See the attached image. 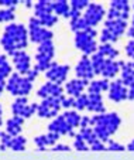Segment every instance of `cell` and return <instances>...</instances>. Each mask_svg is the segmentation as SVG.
Here are the masks:
<instances>
[{
  "instance_id": "23",
  "label": "cell",
  "mask_w": 134,
  "mask_h": 160,
  "mask_svg": "<svg viewBox=\"0 0 134 160\" xmlns=\"http://www.w3.org/2000/svg\"><path fill=\"white\" fill-rule=\"evenodd\" d=\"M109 79H99V81H92L88 85L89 94H100L103 91L109 89Z\"/></svg>"
},
{
  "instance_id": "15",
  "label": "cell",
  "mask_w": 134,
  "mask_h": 160,
  "mask_svg": "<svg viewBox=\"0 0 134 160\" xmlns=\"http://www.w3.org/2000/svg\"><path fill=\"white\" fill-rule=\"evenodd\" d=\"M37 95L42 99H45V98H58L61 95H64V88L61 85L54 84V82H47L37 91Z\"/></svg>"
},
{
  "instance_id": "44",
  "label": "cell",
  "mask_w": 134,
  "mask_h": 160,
  "mask_svg": "<svg viewBox=\"0 0 134 160\" xmlns=\"http://www.w3.org/2000/svg\"><path fill=\"white\" fill-rule=\"evenodd\" d=\"M131 26H134V17H133V24H131Z\"/></svg>"
},
{
  "instance_id": "45",
  "label": "cell",
  "mask_w": 134,
  "mask_h": 160,
  "mask_svg": "<svg viewBox=\"0 0 134 160\" xmlns=\"http://www.w3.org/2000/svg\"><path fill=\"white\" fill-rule=\"evenodd\" d=\"M133 7H134V4H133Z\"/></svg>"
},
{
  "instance_id": "37",
  "label": "cell",
  "mask_w": 134,
  "mask_h": 160,
  "mask_svg": "<svg viewBox=\"0 0 134 160\" xmlns=\"http://www.w3.org/2000/svg\"><path fill=\"white\" fill-rule=\"evenodd\" d=\"M52 150H71V148L66 145H55L52 148Z\"/></svg>"
},
{
  "instance_id": "41",
  "label": "cell",
  "mask_w": 134,
  "mask_h": 160,
  "mask_svg": "<svg viewBox=\"0 0 134 160\" xmlns=\"http://www.w3.org/2000/svg\"><path fill=\"white\" fill-rule=\"evenodd\" d=\"M128 149H131V150H133V149H134V140L130 143V145H128Z\"/></svg>"
},
{
  "instance_id": "20",
  "label": "cell",
  "mask_w": 134,
  "mask_h": 160,
  "mask_svg": "<svg viewBox=\"0 0 134 160\" xmlns=\"http://www.w3.org/2000/svg\"><path fill=\"white\" fill-rule=\"evenodd\" d=\"M86 109H89V111H92V112H96V113H102V112H104L102 95L100 94H89L88 95Z\"/></svg>"
},
{
  "instance_id": "11",
  "label": "cell",
  "mask_w": 134,
  "mask_h": 160,
  "mask_svg": "<svg viewBox=\"0 0 134 160\" xmlns=\"http://www.w3.org/2000/svg\"><path fill=\"white\" fill-rule=\"evenodd\" d=\"M48 130H50V132H54V133H58L60 136L65 135V136L75 138V135H76V133L74 132V128H71L68 123H66L65 118H64L62 115L54 118V121L51 122L50 126H48Z\"/></svg>"
},
{
  "instance_id": "4",
  "label": "cell",
  "mask_w": 134,
  "mask_h": 160,
  "mask_svg": "<svg viewBox=\"0 0 134 160\" xmlns=\"http://www.w3.org/2000/svg\"><path fill=\"white\" fill-rule=\"evenodd\" d=\"M6 89L12 95L16 97H27L33 89V82H30L26 77L20 75L17 72H13L6 79Z\"/></svg>"
},
{
  "instance_id": "12",
  "label": "cell",
  "mask_w": 134,
  "mask_h": 160,
  "mask_svg": "<svg viewBox=\"0 0 134 160\" xmlns=\"http://www.w3.org/2000/svg\"><path fill=\"white\" fill-rule=\"evenodd\" d=\"M12 57H13V64H14V67H16L17 74L24 77L31 70L30 55L27 54L26 51H16L14 54H12Z\"/></svg>"
},
{
  "instance_id": "16",
  "label": "cell",
  "mask_w": 134,
  "mask_h": 160,
  "mask_svg": "<svg viewBox=\"0 0 134 160\" xmlns=\"http://www.w3.org/2000/svg\"><path fill=\"white\" fill-rule=\"evenodd\" d=\"M89 85V81H85V79H79V78H75L72 81L66 82L65 85V91L68 92L69 97L72 98H78L82 92H84L85 88H88Z\"/></svg>"
},
{
  "instance_id": "24",
  "label": "cell",
  "mask_w": 134,
  "mask_h": 160,
  "mask_svg": "<svg viewBox=\"0 0 134 160\" xmlns=\"http://www.w3.org/2000/svg\"><path fill=\"white\" fill-rule=\"evenodd\" d=\"M62 116L65 118L66 123H68L71 128H78L80 125V119H82V116H80L76 111H71V109H68Z\"/></svg>"
},
{
  "instance_id": "13",
  "label": "cell",
  "mask_w": 134,
  "mask_h": 160,
  "mask_svg": "<svg viewBox=\"0 0 134 160\" xmlns=\"http://www.w3.org/2000/svg\"><path fill=\"white\" fill-rule=\"evenodd\" d=\"M75 72H76V77L79 79H85V81H89V82L95 77L92 62H90V58L88 55H84L80 58V61L78 62L76 68H75Z\"/></svg>"
},
{
  "instance_id": "8",
  "label": "cell",
  "mask_w": 134,
  "mask_h": 160,
  "mask_svg": "<svg viewBox=\"0 0 134 160\" xmlns=\"http://www.w3.org/2000/svg\"><path fill=\"white\" fill-rule=\"evenodd\" d=\"M38 109V103H28L27 97H18L12 103V112L14 116H20L23 119L31 118Z\"/></svg>"
},
{
  "instance_id": "25",
  "label": "cell",
  "mask_w": 134,
  "mask_h": 160,
  "mask_svg": "<svg viewBox=\"0 0 134 160\" xmlns=\"http://www.w3.org/2000/svg\"><path fill=\"white\" fill-rule=\"evenodd\" d=\"M98 52L100 55H103L104 58H110V60H113L114 57L119 55V51L114 50L112 47V44H102L100 47H98Z\"/></svg>"
},
{
  "instance_id": "31",
  "label": "cell",
  "mask_w": 134,
  "mask_h": 160,
  "mask_svg": "<svg viewBox=\"0 0 134 160\" xmlns=\"http://www.w3.org/2000/svg\"><path fill=\"white\" fill-rule=\"evenodd\" d=\"M110 7L112 9L119 10V12H122V13H128V10H130L128 2H126V0H116V2H112Z\"/></svg>"
},
{
  "instance_id": "5",
  "label": "cell",
  "mask_w": 134,
  "mask_h": 160,
  "mask_svg": "<svg viewBox=\"0 0 134 160\" xmlns=\"http://www.w3.org/2000/svg\"><path fill=\"white\" fill-rule=\"evenodd\" d=\"M55 55V47H54L52 41H45L42 44H38L36 54V65L33 67V70L40 72V71H47L51 67L52 58Z\"/></svg>"
},
{
  "instance_id": "1",
  "label": "cell",
  "mask_w": 134,
  "mask_h": 160,
  "mask_svg": "<svg viewBox=\"0 0 134 160\" xmlns=\"http://www.w3.org/2000/svg\"><path fill=\"white\" fill-rule=\"evenodd\" d=\"M0 44L3 45L7 54H14L16 51H23L28 44V31L23 24L10 23L4 28L3 37L0 40Z\"/></svg>"
},
{
  "instance_id": "6",
  "label": "cell",
  "mask_w": 134,
  "mask_h": 160,
  "mask_svg": "<svg viewBox=\"0 0 134 160\" xmlns=\"http://www.w3.org/2000/svg\"><path fill=\"white\" fill-rule=\"evenodd\" d=\"M28 40L37 44H42L45 41H52V31L48 30V28L42 27L40 20L37 17H31L28 21Z\"/></svg>"
},
{
  "instance_id": "14",
  "label": "cell",
  "mask_w": 134,
  "mask_h": 160,
  "mask_svg": "<svg viewBox=\"0 0 134 160\" xmlns=\"http://www.w3.org/2000/svg\"><path fill=\"white\" fill-rule=\"evenodd\" d=\"M127 97H128V89H127V87L123 85V82L120 79H117V81L112 82L109 85V98L112 101L120 102V101L127 99Z\"/></svg>"
},
{
  "instance_id": "42",
  "label": "cell",
  "mask_w": 134,
  "mask_h": 160,
  "mask_svg": "<svg viewBox=\"0 0 134 160\" xmlns=\"http://www.w3.org/2000/svg\"><path fill=\"white\" fill-rule=\"evenodd\" d=\"M2 125H3V121H2V116H0V128H2Z\"/></svg>"
},
{
  "instance_id": "28",
  "label": "cell",
  "mask_w": 134,
  "mask_h": 160,
  "mask_svg": "<svg viewBox=\"0 0 134 160\" xmlns=\"http://www.w3.org/2000/svg\"><path fill=\"white\" fill-rule=\"evenodd\" d=\"M24 146H26V138L20 135L12 138V140L9 143V148H12L13 150H23Z\"/></svg>"
},
{
  "instance_id": "30",
  "label": "cell",
  "mask_w": 134,
  "mask_h": 160,
  "mask_svg": "<svg viewBox=\"0 0 134 160\" xmlns=\"http://www.w3.org/2000/svg\"><path fill=\"white\" fill-rule=\"evenodd\" d=\"M88 106V95L86 94H80L78 98H75V111H84V109H86Z\"/></svg>"
},
{
  "instance_id": "33",
  "label": "cell",
  "mask_w": 134,
  "mask_h": 160,
  "mask_svg": "<svg viewBox=\"0 0 134 160\" xmlns=\"http://www.w3.org/2000/svg\"><path fill=\"white\" fill-rule=\"evenodd\" d=\"M75 148H76L78 150H88L86 142L80 138L79 133H76V135H75Z\"/></svg>"
},
{
  "instance_id": "26",
  "label": "cell",
  "mask_w": 134,
  "mask_h": 160,
  "mask_svg": "<svg viewBox=\"0 0 134 160\" xmlns=\"http://www.w3.org/2000/svg\"><path fill=\"white\" fill-rule=\"evenodd\" d=\"M89 28V26L86 24V21L84 20V17H76V18H71V30L74 33H79V31H85Z\"/></svg>"
},
{
  "instance_id": "22",
  "label": "cell",
  "mask_w": 134,
  "mask_h": 160,
  "mask_svg": "<svg viewBox=\"0 0 134 160\" xmlns=\"http://www.w3.org/2000/svg\"><path fill=\"white\" fill-rule=\"evenodd\" d=\"M69 12H71V6L65 0H58V2H52V13L55 16H62L65 18H69Z\"/></svg>"
},
{
  "instance_id": "39",
  "label": "cell",
  "mask_w": 134,
  "mask_h": 160,
  "mask_svg": "<svg viewBox=\"0 0 134 160\" xmlns=\"http://www.w3.org/2000/svg\"><path fill=\"white\" fill-rule=\"evenodd\" d=\"M9 61H7V57L6 55H0V67L4 65V64H7Z\"/></svg>"
},
{
  "instance_id": "17",
  "label": "cell",
  "mask_w": 134,
  "mask_h": 160,
  "mask_svg": "<svg viewBox=\"0 0 134 160\" xmlns=\"http://www.w3.org/2000/svg\"><path fill=\"white\" fill-rule=\"evenodd\" d=\"M61 136L58 133H54V132H48L45 135H40L37 138H34V143L38 146L40 150H44L47 146H51V145H55L58 142Z\"/></svg>"
},
{
  "instance_id": "10",
  "label": "cell",
  "mask_w": 134,
  "mask_h": 160,
  "mask_svg": "<svg viewBox=\"0 0 134 160\" xmlns=\"http://www.w3.org/2000/svg\"><path fill=\"white\" fill-rule=\"evenodd\" d=\"M69 72V65H61L57 62H51V67L45 71V75L50 79V82H54L57 85H61L66 81V77Z\"/></svg>"
},
{
  "instance_id": "29",
  "label": "cell",
  "mask_w": 134,
  "mask_h": 160,
  "mask_svg": "<svg viewBox=\"0 0 134 160\" xmlns=\"http://www.w3.org/2000/svg\"><path fill=\"white\" fill-rule=\"evenodd\" d=\"M69 6H71V9L75 10V12L82 13L89 6V2H88V0H72V2H69Z\"/></svg>"
},
{
  "instance_id": "9",
  "label": "cell",
  "mask_w": 134,
  "mask_h": 160,
  "mask_svg": "<svg viewBox=\"0 0 134 160\" xmlns=\"http://www.w3.org/2000/svg\"><path fill=\"white\" fill-rule=\"evenodd\" d=\"M104 14H106V12H104L103 6L96 4V3H89V6L86 7L85 14L82 16V17H84V20L86 21V24L93 28L96 24H99V23L103 20Z\"/></svg>"
},
{
  "instance_id": "21",
  "label": "cell",
  "mask_w": 134,
  "mask_h": 160,
  "mask_svg": "<svg viewBox=\"0 0 134 160\" xmlns=\"http://www.w3.org/2000/svg\"><path fill=\"white\" fill-rule=\"evenodd\" d=\"M33 9H34V17H37V18L45 14H51L52 13V2L40 0V2L33 4Z\"/></svg>"
},
{
  "instance_id": "7",
  "label": "cell",
  "mask_w": 134,
  "mask_h": 160,
  "mask_svg": "<svg viewBox=\"0 0 134 160\" xmlns=\"http://www.w3.org/2000/svg\"><path fill=\"white\" fill-rule=\"evenodd\" d=\"M64 97L65 95H61L58 98H45V99H42V102L38 103L37 115L40 118H55L58 115L60 109L62 108L61 102H62Z\"/></svg>"
},
{
  "instance_id": "19",
  "label": "cell",
  "mask_w": 134,
  "mask_h": 160,
  "mask_svg": "<svg viewBox=\"0 0 134 160\" xmlns=\"http://www.w3.org/2000/svg\"><path fill=\"white\" fill-rule=\"evenodd\" d=\"M23 123H24L23 118H20V116H13V118H10L9 121L6 122V132L9 133L12 138L18 136L21 129H23Z\"/></svg>"
},
{
  "instance_id": "43",
  "label": "cell",
  "mask_w": 134,
  "mask_h": 160,
  "mask_svg": "<svg viewBox=\"0 0 134 160\" xmlns=\"http://www.w3.org/2000/svg\"><path fill=\"white\" fill-rule=\"evenodd\" d=\"M2 112H3V109H2V105H0V116H2Z\"/></svg>"
},
{
  "instance_id": "40",
  "label": "cell",
  "mask_w": 134,
  "mask_h": 160,
  "mask_svg": "<svg viewBox=\"0 0 134 160\" xmlns=\"http://www.w3.org/2000/svg\"><path fill=\"white\" fill-rule=\"evenodd\" d=\"M24 3H26L27 7H33V2H30V0H27V2H24Z\"/></svg>"
},
{
  "instance_id": "3",
  "label": "cell",
  "mask_w": 134,
  "mask_h": 160,
  "mask_svg": "<svg viewBox=\"0 0 134 160\" xmlns=\"http://www.w3.org/2000/svg\"><path fill=\"white\" fill-rule=\"evenodd\" d=\"M98 36L95 28L89 27L85 31L75 33V45L76 48L84 52V55H92L98 51V44L95 41V37Z\"/></svg>"
},
{
  "instance_id": "34",
  "label": "cell",
  "mask_w": 134,
  "mask_h": 160,
  "mask_svg": "<svg viewBox=\"0 0 134 160\" xmlns=\"http://www.w3.org/2000/svg\"><path fill=\"white\" fill-rule=\"evenodd\" d=\"M74 105H75V98H72V97H64L62 102H61V106L65 109L74 108Z\"/></svg>"
},
{
  "instance_id": "2",
  "label": "cell",
  "mask_w": 134,
  "mask_h": 160,
  "mask_svg": "<svg viewBox=\"0 0 134 160\" xmlns=\"http://www.w3.org/2000/svg\"><path fill=\"white\" fill-rule=\"evenodd\" d=\"M120 125V118L117 113H98L89 119V128H92L99 140H109Z\"/></svg>"
},
{
  "instance_id": "35",
  "label": "cell",
  "mask_w": 134,
  "mask_h": 160,
  "mask_svg": "<svg viewBox=\"0 0 134 160\" xmlns=\"http://www.w3.org/2000/svg\"><path fill=\"white\" fill-rule=\"evenodd\" d=\"M18 3V0H0V6H3L4 9H14Z\"/></svg>"
},
{
  "instance_id": "27",
  "label": "cell",
  "mask_w": 134,
  "mask_h": 160,
  "mask_svg": "<svg viewBox=\"0 0 134 160\" xmlns=\"http://www.w3.org/2000/svg\"><path fill=\"white\" fill-rule=\"evenodd\" d=\"M38 20H40V23H41L42 27L50 28V27H52V26L58 21V17L54 14V13H51V14H45V16L38 17Z\"/></svg>"
},
{
  "instance_id": "36",
  "label": "cell",
  "mask_w": 134,
  "mask_h": 160,
  "mask_svg": "<svg viewBox=\"0 0 134 160\" xmlns=\"http://www.w3.org/2000/svg\"><path fill=\"white\" fill-rule=\"evenodd\" d=\"M128 87H130V88H128V97L127 98H128V99H134V81L131 82Z\"/></svg>"
},
{
  "instance_id": "18",
  "label": "cell",
  "mask_w": 134,
  "mask_h": 160,
  "mask_svg": "<svg viewBox=\"0 0 134 160\" xmlns=\"http://www.w3.org/2000/svg\"><path fill=\"white\" fill-rule=\"evenodd\" d=\"M119 67H122V62H117L114 60H110V58H106L103 62V67H102L100 74L104 75V79L113 78L117 72H119Z\"/></svg>"
},
{
  "instance_id": "38",
  "label": "cell",
  "mask_w": 134,
  "mask_h": 160,
  "mask_svg": "<svg viewBox=\"0 0 134 160\" xmlns=\"http://www.w3.org/2000/svg\"><path fill=\"white\" fill-rule=\"evenodd\" d=\"M109 149H119V150H123V146L122 145H119V143H114V142H110L109 143Z\"/></svg>"
},
{
  "instance_id": "32",
  "label": "cell",
  "mask_w": 134,
  "mask_h": 160,
  "mask_svg": "<svg viewBox=\"0 0 134 160\" xmlns=\"http://www.w3.org/2000/svg\"><path fill=\"white\" fill-rule=\"evenodd\" d=\"M14 20V9H0V23Z\"/></svg>"
}]
</instances>
